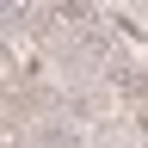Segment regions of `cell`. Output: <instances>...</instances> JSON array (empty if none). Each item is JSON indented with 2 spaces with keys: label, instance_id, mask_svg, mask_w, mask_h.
<instances>
[{
  "label": "cell",
  "instance_id": "1",
  "mask_svg": "<svg viewBox=\"0 0 148 148\" xmlns=\"http://www.w3.org/2000/svg\"><path fill=\"white\" fill-rule=\"evenodd\" d=\"M105 80L117 92H136V99H142V92H148V68L136 62V56H105Z\"/></svg>",
  "mask_w": 148,
  "mask_h": 148
},
{
  "label": "cell",
  "instance_id": "2",
  "mask_svg": "<svg viewBox=\"0 0 148 148\" xmlns=\"http://www.w3.org/2000/svg\"><path fill=\"white\" fill-rule=\"evenodd\" d=\"M92 0H49V25H62V31H86L92 25Z\"/></svg>",
  "mask_w": 148,
  "mask_h": 148
},
{
  "label": "cell",
  "instance_id": "3",
  "mask_svg": "<svg viewBox=\"0 0 148 148\" xmlns=\"http://www.w3.org/2000/svg\"><path fill=\"white\" fill-rule=\"evenodd\" d=\"M136 130H142V142H148V111H142V117H136Z\"/></svg>",
  "mask_w": 148,
  "mask_h": 148
},
{
  "label": "cell",
  "instance_id": "4",
  "mask_svg": "<svg viewBox=\"0 0 148 148\" xmlns=\"http://www.w3.org/2000/svg\"><path fill=\"white\" fill-rule=\"evenodd\" d=\"M105 148H123V142H105Z\"/></svg>",
  "mask_w": 148,
  "mask_h": 148
}]
</instances>
